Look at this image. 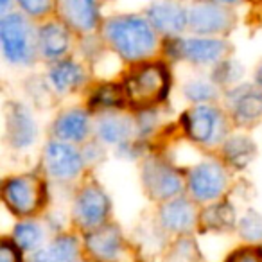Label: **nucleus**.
<instances>
[{
	"label": "nucleus",
	"instance_id": "c9c22d12",
	"mask_svg": "<svg viewBox=\"0 0 262 262\" xmlns=\"http://www.w3.org/2000/svg\"><path fill=\"white\" fill-rule=\"evenodd\" d=\"M219 4H225V6H232V4H239L241 0H215Z\"/></svg>",
	"mask_w": 262,
	"mask_h": 262
},
{
	"label": "nucleus",
	"instance_id": "2eb2a0df",
	"mask_svg": "<svg viewBox=\"0 0 262 262\" xmlns=\"http://www.w3.org/2000/svg\"><path fill=\"white\" fill-rule=\"evenodd\" d=\"M94 122L95 117L84 104L63 106L49 124V139L83 146L94 139Z\"/></svg>",
	"mask_w": 262,
	"mask_h": 262
},
{
	"label": "nucleus",
	"instance_id": "393cba45",
	"mask_svg": "<svg viewBox=\"0 0 262 262\" xmlns=\"http://www.w3.org/2000/svg\"><path fill=\"white\" fill-rule=\"evenodd\" d=\"M84 106L90 110L94 117L102 115V113L129 110L122 83H113V81H102V83L92 86L88 90Z\"/></svg>",
	"mask_w": 262,
	"mask_h": 262
},
{
	"label": "nucleus",
	"instance_id": "9d476101",
	"mask_svg": "<svg viewBox=\"0 0 262 262\" xmlns=\"http://www.w3.org/2000/svg\"><path fill=\"white\" fill-rule=\"evenodd\" d=\"M164 52L172 61H187L194 67H214L230 54V43L221 36H172L165 41Z\"/></svg>",
	"mask_w": 262,
	"mask_h": 262
},
{
	"label": "nucleus",
	"instance_id": "cd10ccee",
	"mask_svg": "<svg viewBox=\"0 0 262 262\" xmlns=\"http://www.w3.org/2000/svg\"><path fill=\"white\" fill-rule=\"evenodd\" d=\"M164 262H203L198 243L194 235L171 239L164 255Z\"/></svg>",
	"mask_w": 262,
	"mask_h": 262
},
{
	"label": "nucleus",
	"instance_id": "473e14b6",
	"mask_svg": "<svg viewBox=\"0 0 262 262\" xmlns=\"http://www.w3.org/2000/svg\"><path fill=\"white\" fill-rule=\"evenodd\" d=\"M16 2L22 8L24 15L31 18H41L52 9V0H16Z\"/></svg>",
	"mask_w": 262,
	"mask_h": 262
},
{
	"label": "nucleus",
	"instance_id": "6ab92c4d",
	"mask_svg": "<svg viewBox=\"0 0 262 262\" xmlns=\"http://www.w3.org/2000/svg\"><path fill=\"white\" fill-rule=\"evenodd\" d=\"M45 77L58 97L74 95L88 84L86 69L83 63H79L74 58H63L51 63Z\"/></svg>",
	"mask_w": 262,
	"mask_h": 262
},
{
	"label": "nucleus",
	"instance_id": "2f4dec72",
	"mask_svg": "<svg viewBox=\"0 0 262 262\" xmlns=\"http://www.w3.org/2000/svg\"><path fill=\"white\" fill-rule=\"evenodd\" d=\"M26 251L15 243L11 235H4L0 241V262H27Z\"/></svg>",
	"mask_w": 262,
	"mask_h": 262
},
{
	"label": "nucleus",
	"instance_id": "bb28decb",
	"mask_svg": "<svg viewBox=\"0 0 262 262\" xmlns=\"http://www.w3.org/2000/svg\"><path fill=\"white\" fill-rule=\"evenodd\" d=\"M185 101L190 104H212L223 101V90L212 81V77H192L182 88Z\"/></svg>",
	"mask_w": 262,
	"mask_h": 262
},
{
	"label": "nucleus",
	"instance_id": "a878e982",
	"mask_svg": "<svg viewBox=\"0 0 262 262\" xmlns=\"http://www.w3.org/2000/svg\"><path fill=\"white\" fill-rule=\"evenodd\" d=\"M11 237L15 239V243L26 251L27 255H31L33 251H36L38 248H41L51 237L47 225L43 221L36 217H27V219H18L13 225Z\"/></svg>",
	"mask_w": 262,
	"mask_h": 262
},
{
	"label": "nucleus",
	"instance_id": "9b49d317",
	"mask_svg": "<svg viewBox=\"0 0 262 262\" xmlns=\"http://www.w3.org/2000/svg\"><path fill=\"white\" fill-rule=\"evenodd\" d=\"M40 139L34 108L26 101L11 99L4 104V140L15 153L33 149Z\"/></svg>",
	"mask_w": 262,
	"mask_h": 262
},
{
	"label": "nucleus",
	"instance_id": "f3484780",
	"mask_svg": "<svg viewBox=\"0 0 262 262\" xmlns=\"http://www.w3.org/2000/svg\"><path fill=\"white\" fill-rule=\"evenodd\" d=\"M94 139L115 151L133 142L137 139L135 113L131 110H124L97 115L94 122Z\"/></svg>",
	"mask_w": 262,
	"mask_h": 262
},
{
	"label": "nucleus",
	"instance_id": "aec40b11",
	"mask_svg": "<svg viewBox=\"0 0 262 262\" xmlns=\"http://www.w3.org/2000/svg\"><path fill=\"white\" fill-rule=\"evenodd\" d=\"M147 20L162 36H180L189 29V9L176 0H157L147 9Z\"/></svg>",
	"mask_w": 262,
	"mask_h": 262
},
{
	"label": "nucleus",
	"instance_id": "c756f323",
	"mask_svg": "<svg viewBox=\"0 0 262 262\" xmlns=\"http://www.w3.org/2000/svg\"><path fill=\"white\" fill-rule=\"evenodd\" d=\"M235 232L239 233V239L243 243L262 246V214L255 208L246 207L243 214H239Z\"/></svg>",
	"mask_w": 262,
	"mask_h": 262
},
{
	"label": "nucleus",
	"instance_id": "6e6552de",
	"mask_svg": "<svg viewBox=\"0 0 262 262\" xmlns=\"http://www.w3.org/2000/svg\"><path fill=\"white\" fill-rule=\"evenodd\" d=\"M140 185L157 205L174 200L185 194V169L158 153H147L140 160Z\"/></svg>",
	"mask_w": 262,
	"mask_h": 262
},
{
	"label": "nucleus",
	"instance_id": "e433bc0d",
	"mask_svg": "<svg viewBox=\"0 0 262 262\" xmlns=\"http://www.w3.org/2000/svg\"><path fill=\"white\" fill-rule=\"evenodd\" d=\"M79 262H92V260H88V258H81Z\"/></svg>",
	"mask_w": 262,
	"mask_h": 262
},
{
	"label": "nucleus",
	"instance_id": "4be33fe9",
	"mask_svg": "<svg viewBox=\"0 0 262 262\" xmlns=\"http://www.w3.org/2000/svg\"><path fill=\"white\" fill-rule=\"evenodd\" d=\"M217 157L232 172H243L258 157V146L244 131H232L219 147Z\"/></svg>",
	"mask_w": 262,
	"mask_h": 262
},
{
	"label": "nucleus",
	"instance_id": "20e7f679",
	"mask_svg": "<svg viewBox=\"0 0 262 262\" xmlns=\"http://www.w3.org/2000/svg\"><path fill=\"white\" fill-rule=\"evenodd\" d=\"M51 201V182L43 171H27L2 180V203L16 219L45 214Z\"/></svg>",
	"mask_w": 262,
	"mask_h": 262
},
{
	"label": "nucleus",
	"instance_id": "7ed1b4c3",
	"mask_svg": "<svg viewBox=\"0 0 262 262\" xmlns=\"http://www.w3.org/2000/svg\"><path fill=\"white\" fill-rule=\"evenodd\" d=\"M178 127L192 146L205 151H215L232 133L233 124L225 106L212 102L190 104L180 115Z\"/></svg>",
	"mask_w": 262,
	"mask_h": 262
},
{
	"label": "nucleus",
	"instance_id": "1a4fd4ad",
	"mask_svg": "<svg viewBox=\"0 0 262 262\" xmlns=\"http://www.w3.org/2000/svg\"><path fill=\"white\" fill-rule=\"evenodd\" d=\"M0 45L4 59L11 67H33L40 58L38 33H34L27 16L8 13L0 20Z\"/></svg>",
	"mask_w": 262,
	"mask_h": 262
},
{
	"label": "nucleus",
	"instance_id": "f257e3e1",
	"mask_svg": "<svg viewBox=\"0 0 262 262\" xmlns=\"http://www.w3.org/2000/svg\"><path fill=\"white\" fill-rule=\"evenodd\" d=\"M106 45L127 65L151 59L158 52V33L147 16L117 15L102 24Z\"/></svg>",
	"mask_w": 262,
	"mask_h": 262
},
{
	"label": "nucleus",
	"instance_id": "4468645a",
	"mask_svg": "<svg viewBox=\"0 0 262 262\" xmlns=\"http://www.w3.org/2000/svg\"><path fill=\"white\" fill-rule=\"evenodd\" d=\"M223 106L235 129H251L262 122V90L255 83H241L225 90Z\"/></svg>",
	"mask_w": 262,
	"mask_h": 262
},
{
	"label": "nucleus",
	"instance_id": "0eeeda50",
	"mask_svg": "<svg viewBox=\"0 0 262 262\" xmlns=\"http://www.w3.org/2000/svg\"><path fill=\"white\" fill-rule=\"evenodd\" d=\"M233 172L219 157H207L185 169V194L200 207L226 198L232 189Z\"/></svg>",
	"mask_w": 262,
	"mask_h": 262
},
{
	"label": "nucleus",
	"instance_id": "412c9836",
	"mask_svg": "<svg viewBox=\"0 0 262 262\" xmlns=\"http://www.w3.org/2000/svg\"><path fill=\"white\" fill-rule=\"evenodd\" d=\"M239 223V212L232 200L221 198L203 205L200 210V233H215V235H226L237 230Z\"/></svg>",
	"mask_w": 262,
	"mask_h": 262
},
{
	"label": "nucleus",
	"instance_id": "f8f14e48",
	"mask_svg": "<svg viewBox=\"0 0 262 262\" xmlns=\"http://www.w3.org/2000/svg\"><path fill=\"white\" fill-rule=\"evenodd\" d=\"M200 205L190 200L187 194L164 201L158 205L155 212L158 232L171 239L194 235L198 233V226H200Z\"/></svg>",
	"mask_w": 262,
	"mask_h": 262
},
{
	"label": "nucleus",
	"instance_id": "7c9ffc66",
	"mask_svg": "<svg viewBox=\"0 0 262 262\" xmlns=\"http://www.w3.org/2000/svg\"><path fill=\"white\" fill-rule=\"evenodd\" d=\"M223 262H262V246L260 244H246L233 248Z\"/></svg>",
	"mask_w": 262,
	"mask_h": 262
},
{
	"label": "nucleus",
	"instance_id": "39448f33",
	"mask_svg": "<svg viewBox=\"0 0 262 262\" xmlns=\"http://www.w3.org/2000/svg\"><path fill=\"white\" fill-rule=\"evenodd\" d=\"M113 203L108 190L95 178H84L74 187L70 198V225L79 233L90 232L112 221Z\"/></svg>",
	"mask_w": 262,
	"mask_h": 262
},
{
	"label": "nucleus",
	"instance_id": "a211bd4d",
	"mask_svg": "<svg viewBox=\"0 0 262 262\" xmlns=\"http://www.w3.org/2000/svg\"><path fill=\"white\" fill-rule=\"evenodd\" d=\"M83 255V239L76 230L51 235L36 251L27 255V262H79Z\"/></svg>",
	"mask_w": 262,
	"mask_h": 262
},
{
	"label": "nucleus",
	"instance_id": "c85d7f7f",
	"mask_svg": "<svg viewBox=\"0 0 262 262\" xmlns=\"http://www.w3.org/2000/svg\"><path fill=\"white\" fill-rule=\"evenodd\" d=\"M243 76H244V67L233 58H225L217 65L212 67V72H210L212 81L221 90H228V88L241 84L243 83Z\"/></svg>",
	"mask_w": 262,
	"mask_h": 262
},
{
	"label": "nucleus",
	"instance_id": "ddd939ff",
	"mask_svg": "<svg viewBox=\"0 0 262 262\" xmlns=\"http://www.w3.org/2000/svg\"><path fill=\"white\" fill-rule=\"evenodd\" d=\"M83 255L92 262H124L129 257V243L115 221L81 233Z\"/></svg>",
	"mask_w": 262,
	"mask_h": 262
},
{
	"label": "nucleus",
	"instance_id": "423d86ee",
	"mask_svg": "<svg viewBox=\"0 0 262 262\" xmlns=\"http://www.w3.org/2000/svg\"><path fill=\"white\" fill-rule=\"evenodd\" d=\"M40 169L49 182L58 187H77L86 178L88 162L84 158L83 146L47 139L41 149Z\"/></svg>",
	"mask_w": 262,
	"mask_h": 262
},
{
	"label": "nucleus",
	"instance_id": "f03ea898",
	"mask_svg": "<svg viewBox=\"0 0 262 262\" xmlns=\"http://www.w3.org/2000/svg\"><path fill=\"white\" fill-rule=\"evenodd\" d=\"M122 86L126 92L127 108L131 112L160 108L171 94V70L164 61L147 59V61L131 65L124 74Z\"/></svg>",
	"mask_w": 262,
	"mask_h": 262
},
{
	"label": "nucleus",
	"instance_id": "f704fd0d",
	"mask_svg": "<svg viewBox=\"0 0 262 262\" xmlns=\"http://www.w3.org/2000/svg\"><path fill=\"white\" fill-rule=\"evenodd\" d=\"M11 4V0H0V9H2V16L8 15V8Z\"/></svg>",
	"mask_w": 262,
	"mask_h": 262
},
{
	"label": "nucleus",
	"instance_id": "5701e85b",
	"mask_svg": "<svg viewBox=\"0 0 262 262\" xmlns=\"http://www.w3.org/2000/svg\"><path fill=\"white\" fill-rule=\"evenodd\" d=\"M70 27L65 22H47L38 27V52L40 58L47 59L49 63H54L58 59L67 58L72 45L70 38Z\"/></svg>",
	"mask_w": 262,
	"mask_h": 262
},
{
	"label": "nucleus",
	"instance_id": "b1692460",
	"mask_svg": "<svg viewBox=\"0 0 262 262\" xmlns=\"http://www.w3.org/2000/svg\"><path fill=\"white\" fill-rule=\"evenodd\" d=\"M61 20L72 31L90 34L101 24V15L95 0H59Z\"/></svg>",
	"mask_w": 262,
	"mask_h": 262
},
{
	"label": "nucleus",
	"instance_id": "72a5a7b5",
	"mask_svg": "<svg viewBox=\"0 0 262 262\" xmlns=\"http://www.w3.org/2000/svg\"><path fill=\"white\" fill-rule=\"evenodd\" d=\"M253 83L257 84V86L262 90V63H260V65H257V69H255V72H253Z\"/></svg>",
	"mask_w": 262,
	"mask_h": 262
},
{
	"label": "nucleus",
	"instance_id": "dca6fc26",
	"mask_svg": "<svg viewBox=\"0 0 262 262\" xmlns=\"http://www.w3.org/2000/svg\"><path fill=\"white\" fill-rule=\"evenodd\" d=\"M233 26V13L215 0H200L189 8V29L198 36H223Z\"/></svg>",
	"mask_w": 262,
	"mask_h": 262
}]
</instances>
